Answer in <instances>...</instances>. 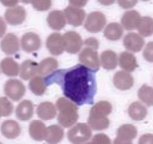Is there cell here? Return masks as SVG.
<instances>
[{
    "instance_id": "5",
    "label": "cell",
    "mask_w": 153,
    "mask_h": 144,
    "mask_svg": "<svg viewBox=\"0 0 153 144\" xmlns=\"http://www.w3.org/2000/svg\"><path fill=\"white\" fill-rule=\"evenodd\" d=\"M92 134V128L86 123H76L68 130L67 137L72 144H83L88 142Z\"/></svg>"
},
{
    "instance_id": "42",
    "label": "cell",
    "mask_w": 153,
    "mask_h": 144,
    "mask_svg": "<svg viewBox=\"0 0 153 144\" xmlns=\"http://www.w3.org/2000/svg\"><path fill=\"white\" fill-rule=\"evenodd\" d=\"M7 26L6 23L5 22L4 19L0 17V39L3 37L6 32Z\"/></svg>"
},
{
    "instance_id": "28",
    "label": "cell",
    "mask_w": 153,
    "mask_h": 144,
    "mask_svg": "<svg viewBox=\"0 0 153 144\" xmlns=\"http://www.w3.org/2000/svg\"><path fill=\"white\" fill-rule=\"evenodd\" d=\"M123 35V27L118 23H110L104 31V37L110 41L120 40Z\"/></svg>"
},
{
    "instance_id": "47",
    "label": "cell",
    "mask_w": 153,
    "mask_h": 144,
    "mask_svg": "<svg viewBox=\"0 0 153 144\" xmlns=\"http://www.w3.org/2000/svg\"><path fill=\"white\" fill-rule=\"evenodd\" d=\"M142 1H144V2H146V1H149V0H142Z\"/></svg>"
},
{
    "instance_id": "7",
    "label": "cell",
    "mask_w": 153,
    "mask_h": 144,
    "mask_svg": "<svg viewBox=\"0 0 153 144\" xmlns=\"http://www.w3.org/2000/svg\"><path fill=\"white\" fill-rule=\"evenodd\" d=\"M65 51L71 54L77 53L83 46V40L79 33L69 31L62 35Z\"/></svg>"
},
{
    "instance_id": "35",
    "label": "cell",
    "mask_w": 153,
    "mask_h": 144,
    "mask_svg": "<svg viewBox=\"0 0 153 144\" xmlns=\"http://www.w3.org/2000/svg\"><path fill=\"white\" fill-rule=\"evenodd\" d=\"M32 5L33 8L38 11H48L52 5V0H32Z\"/></svg>"
},
{
    "instance_id": "25",
    "label": "cell",
    "mask_w": 153,
    "mask_h": 144,
    "mask_svg": "<svg viewBox=\"0 0 153 144\" xmlns=\"http://www.w3.org/2000/svg\"><path fill=\"white\" fill-rule=\"evenodd\" d=\"M64 137V131L61 125H51L47 128L45 141L49 144H58Z\"/></svg>"
},
{
    "instance_id": "8",
    "label": "cell",
    "mask_w": 153,
    "mask_h": 144,
    "mask_svg": "<svg viewBox=\"0 0 153 144\" xmlns=\"http://www.w3.org/2000/svg\"><path fill=\"white\" fill-rule=\"evenodd\" d=\"M107 20L103 13L99 11H94L87 16L84 27L88 32L91 33H97L102 30L105 26Z\"/></svg>"
},
{
    "instance_id": "36",
    "label": "cell",
    "mask_w": 153,
    "mask_h": 144,
    "mask_svg": "<svg viewBox=\"0 0 153 144\" xmlns=\"http://www.w3.org/2000/svg\"><path fill=\"white\" fill-rule=\"evenodd\" d=\"M91 143L92 144H112L110 137L105 134H97L92 138Z\"/></svg>"
},
{
    "instance_id": "26",
    "label": "cell",
    "mask_w": 153,
    "mask_h": 144,
    "mask_svg": "<svg viewBox=\"0 0 153 144\" xmlns=\"http://www.w3.org/2000/svg\"><path fill=\"white\" fill-rule=\"evenodd\" d=\"M101 64L106 70H113L118 65L119 59L117 53L110 50L104 51L101 55Z\"/></svg>"
},
{
    "instance_id": "4",
    "label": "cell",
    "mask_w": 153,
    "mask_h": 144,
    "mask_svg": "<svg viewBox=\"0 0 153 144\" xmlns=\"http://www.w3.org/2000/svg\"><path fill=\"white\" fill-rule=\"evenodd\" d=\"M85 48L79 54V60L82 65L93 71L99 70L101 61L97 50L99 47L98 41L95 38H89L84 42Z\"/></svg>"
},
{
    "instance_id": "37",
    "label": "cell",
    "mask_w": 153,
    "mask_h": 144,
    "mask_svg": "<svg viewBox=\"0 0 153 144\" xmlns=\"http://www.w3.org/2000/svg\"><path fill=\"white\" fill-rule=\"evenodd\" d=\"M144 59L149 62H153V42H150L146 45L143 53Z\"/></svg>"
},
{
    "instance_id": "34",
    "label": "cell",
    "mask_w": 153,
    "mask_h": 144,
    "mask_svg": "<svg viewBox=\"0 0 153 144\" xmlns=\"http://www.w3.org/2000/svg\"><path fill=\"white\" fill-rule=\"evenodd\" d=\"M14 111V105L7 97H0V114L2 117H9Z\"/></svg>"
},
{
    "instance_id": "16",
    "label": "cell",
    "mask_w": 153,
    "mask_h": 144,
    "mask_svg": "<svg viewBox=\"0 0 153 144\" xmlns=\"http://www.w3.org/2000/svg\"><path fill=\"white\" fill-rule=\"evenodd\" d=\"M0 131L2 136L9 140L16 139L21 133V128L17 122L13 120L4 121L1 125Z\"/></svg>"
},
{
    "instance_id": "38",
    "label": "cell",
    "mask_w": 153,
    "mask_h": 144,
    "mask_svg": "<svg viewBox=\"0 0 153 144\" xmlns=\"http://www.w3.org/2000/svg\"><path fill=\"white\" fill-rule=\"evenodd\" d=\"M137 2L138 0H118V4L124 9H129L134 7Z\"/></svg>"
},
{
    "instance_id": "19",
    "label": "cell",
    "mask_w": 153,
    "mask_h": 144,
    "mask_svg": "<svg viewBox=\"0 0 153 144\" xmlns=\"http://www.w3.org/2000/svg\"><path fill=\"white\" fill-rule=\"evenodd\" d=\"M29 133L34 140H45L47 135V127L45 123L41 120H33L29 124Z\"/></svg>"
},
{
    "instance_id": "49",
    "label": "cell",
    "mask_w": 153,
    "mask_h": 144,
    "mask_svg": "<svg viewBox=\"0 0 153 144\" xmlns=\"http://www.w3.org/2000/svg\"><path fill=\"white\" fill-rule=\"evenodd\" d=\"M0 144H2V143H1V142H0Z\"/></svg>"
},
{
    "instance_id": "21",
    "label": "cell",
    "mask_w": 153,
    "mask_h": 144,
    "mask_svg": "<svg viewBox=\"0 0 153 144\" xmlns=\"http://www.w3.org/2000/svg\"><path fill=\"white\" fill-rule=\"evenodd\" d=\"M47 21L48 26L53 30H61L65 26L67 23L63 11L58 10L50 12L47 18Z\"/></svg>"
},
{
    "instance_id": "1",
    "label": "cell",
    "mask_w": 153,
    "mask_h": 144,
    "mask_svg": "<svg viewBox=\"0 0 153 144\" xmlns=\"http://www.w3.org/2000/svg\"><path fill=\"white\" fill-rule=\"evenodd\" d=\"M44 80L47 86L59 85L65 97L77 106L93 104L97 90L95 72L83 65L55 71Z\"/></svg>"
},
{
    "instance_id": "12",
    "label": "cell",
    "mask_w": 153,
    "mask_h": 144,
    "mask_svg": "<svg viewBox=\"0 0 153 144\" xmlns=\"http://www.w3.org/2000/svg\"><path fill=\"white\" fill-rule=\"evenodd\" d=\"M145 44L143 36L135 32H129L123 39V45L128 50L133 53L140 52Z\"/></svg>"
},
{
    "instance_id": "14",
    "label": "cell",
    "mask_w": 153,
    "mask_h": 144,
    "mask_svg": "<svg viewBox=\"0 0 153 144\" xmlns=\"http://www.w3.org/2000/svg\"><path fill=\"white\" fill-rule=\"evenodd\" d=\"M0 48L2 52L7 55H12L20 50V42L17 35L14 33H8L0 42Z\"/></svg>"
},
{
    "instance_id": "48",
    "label": "cell",
    "mask_w": 153,
    "mask_h": 144,
    "mask_svg": "<svg viewBox=\"0 0 153 144\" xmlns=\"http://www.w3.org/2000/svg\"><path fill=\"white\" fill-rule=\"evenodd\" d=\"M1 117H2V116H1V114H0V118H1Z\"/></svg>"
},
{
    "instance_id": "18",
    "label": "cell",
    "mask_w": 153,
    "mask_h": 144,
    "mask_svg": "<svg viewBox=\"0 0 153 144\" xmlns=\"http://www.w3.org/2000/svg\"><path fill=\"white\" fill-rule=\"evenodd\" d=\"M36 114L41 120L48 121L56 117V107L53 103L45 101L38 104L36 109Z\"/></svg>"
},
{
    "instance_id": "32",
    "label": "cell",
    "mask_w": 153,
    "mask_h": 144,
    "mask_svg": "<svg viewBox=\"0 0 153 144\" xmlns=\"http://www.w3.org/2000/svg\"><path fill=\"white\" fill-rule=\"evenodd\" d=\"M138 32L141 36L149 37L153 35V18L150 17H141L137 26Z\"/></svg>"
},
{
    "instance_id": "30",
    "label": "cell",
    "mask_w": 153,
    "mask_h": 144,
    "mask_svg": "<svg viewBox=\"0 0 153 144\" xmlns=\"http://www.w3.org/2000/svg\"><path fill=\"white\" fill-rule=\"evenodd\" d=\"M137 135V129L131 124H125L120 126L117 131V137L125 140H133Z\"/></svg>"
},
{
    "instance_id": "22",
    "label": "cell",
    "mask_w": 153,
    "mask_h": 144,
    "mask_svg": "<svg viewBox=\"0 0 153 144\" xmlns=\"http://www.w3.org/2000/svg\"><path fill=\"white\" fill-rule=\"evenodd\" d=\"M38 65L36 62L28 59L25 60L20 65V77L24 80L32 79L38 73Z\"/></svg>"
},
{
    "instance_id": "10",
    "label": "cell",
    "mask_w": 153,
    "mask_h": 144,
    "mask_svg": "<svg viewBox=\"0 0 153 144\" xmlns=\"http://www.w3.org/2000/svg\"><path fill=\"white\" fill-rule=\"evenodd\" d=\"M20 45L25 52L32 53L41 48L42 41L40 37L35 32H27L22 36Z\"/></svg>"
},
{
    "instance_id": "44",
    "label": "cell",
    "mask_w": 153,
    "mask_h": 144,
    "mask_svg": "<svg viewBox=\"0 0 153 144\" xmlns=\"http://www.w3.org/2000/svg\"><path fill=\"white\" fill-rule=\"evenodd\" d=\"M98 1L101 5H105V6H108V5H113L116 0H98Z\"/></svg>"
},
{
    "instance_id": "15",
    "label": "cell",
    "mask_w": 153,
    "mask_h": 144,
    "mask_svg": "<svg viewBox=\"0 0 153 144\" xmlns=\"http://www.w3.org/2000/svg\"><path fill=\"white\" fill-rule=\"evenodd\" d=\"M113 84L120 90H128L134 86V78L129 72L119 71L113 76Z\"/></svg>"
},
{
    "instance_id": "23",
    "label": "cell",
    "mask_w": 153,
    "mask_h": 144,
    "mask_svg": "<svg viewBox=\"0 0 153 144\" xmlns=\"http://www.w3.org/2000/svg\"><path fill=\"white\" fill-rule=\"evenodd\" d=\"M0 68L8 77H17L20 73V65L13 58L6 57L0 62Z\"/></svg>"
},
{
    "instance_id": "39",
    "label": "cell",
    "mask_w": 153,
    "mask_h": 144,
    "mask_svg": "<svg viewBox=\"0 0 153 144\" xmlns=\"http://www.w3.org/2000/svg\"><path fill=\"white\" fill-rule=\"evenodd\" d=\"M138 144H153L152 134H145L141 135L138 140Z\"/></svg>"
},
{
    "instance_id": "11",
    "label": "cell",
    "mask_w": 153,
    "mask_h": 144,
    "mask_svg": "<svg viewBox=\"0 0 153 144\" xmlns=\"http://www.w3.org/2000/svg\"><path fill=\"white\" fill-rule=\"evenodd\" d=\"M26 17V11L22 6H14L5 11V19L8 24L17 26L22 24Z\"/></svg>"
},
{
    "instance_id": "33",
    "label": "cell",
    "mask_w": 153,
    "mask_h": 144,
    "mask_svg": "<svg viewBox=\"0 0 153 144\" xmlns=\"http://www.w3.org/2000/svg\"><path fill=\"white\" fill-rule=\"evenodd\" d=\"M138 98L147 106H153V88L147 85H143L138 90Z\"/></svg>"
},
{
    "instance_id": "43",
    "label": "cell",
    "mask_w": 153,
    "mask_h": 144,
    "mask_svg": "<svg viewBox=\"0 0 153 144\" xmlns=\"http://www.w3.org/2000/svg\"><path fill=\"white\" fill-rule=\"evenodd\" d=\"M113 144H133V143H132V140H125L116 137L113 140Z\"/></svg>"
},
{
    "instance_id": "17",
    "label": "cell",
    "mask_w": 153,
    "mask_h": 144,
    "mask_svg": "<svg viewBox=\"0 0 153 144\" xmlns=\"http://www.w3.org/2000/svg\"><path fill=\"white\" fill-rule=\"evenodd\" d=\"M15 114L17 118L22 122H26L32 119L34 114L33 104L29 100H23L17 105Z\"/></svg>"
},
{
    "instance_id": "40",
    "label": "cell",
    "mask_w": 153,
    "mask_h": 144,
    "mask_svg": "<svg viewBox=\"0 0 153 144\" xmlns=\"http://www.w3.org/2000/svg\"><path fill=\"white\" fill-rule=\"evenodd\" d=\"M89 0H68L69 4L71 6L76 7V8H82L86 6Z\"/></svg>"
},
{
    "instance_id": "6",
    "label": "cell",
    "mask_w": 153,
    "mask_h": 144,
    "mask_svg": "<svg viewBox=\"0 0 153 144\" xmlns=\"http://www.w3.org/2000/svg\"><path fill=\"white\" fill-rule=\"evenodd\" d=\"M5 95L14 101L22 99L26 92V87L20 80L17 79H10L7 80L4 86Z\"/></svg>"
},
{
    "instance_id": "24",
    "label": "cell",
    "mask_w": 153,
    "mask_h": 144,
    "mask_svg": "<svg viewBox=\"0 0 153 144\" xmlns=\"http://www.w3.org/2000/svg\"><path fill=\"white\" fill-rule=\"evenodd\" d=\"M119 64L123 70L128 72L134 71L138 67L136 57L131 53L127 51L121 53L119 58Z\"/></svg>"
},
{
    "instance_id": "3",
    "label": "cell",
    "mask_w": 153,
    "mask_h": 144,
    "mask_svg": "<svg viewBox=\"0 0 153 144\" xmlns=\"http://www.w3.org/2000/svg\"><path fill=\"white\" fill-rule=\"evenodd\" d=\"M56 107L59 111L57 121L59 125L68 128L76 124L79 118L76 104L66 98H59L56 103Z\"/></svg>"
},
{
    "instance_id": "45",
    "label": "cell",
    "mask_w": 153,
    "mask_h": 144,
    "mask_svg": "<svg viewBox=\"0 0 153 144\" xmlns=\"http://www.w3.org/2000/svg\"><path fill=\"white\" fill-rule=\"evenodd\" d=\"M20 1L25 4H29V3H31V2H32V0H20Z\"/></svg>"
},
{
    "instance_id": "20",
    "label": "cell",
    "mask_w": 153,
    "mask_h": 144,
    "mask_svg": "<svg viewBox=\"0 0 153 144\" xmlns=\"http://www.w3.org/2000/svg\"><path fill=\"white\" fill-rule=\"evenodd\" d=\"M140 19V14L135 10L126 11L122 17V26L126 30H134L137 28Z\"/></svg>"
},
{
    "instance_id": "41",
    "label": "cell",
    "mask_w": 153,
    "mask_h": 144,
    "mask_svg": "<svg viewBox=\"0 0 153 144\" xmlns=\"http://www.w3.org/2000/svg\"><path fill=\"white\" fill-rule=\"evenodd\" d=\"M0 2L5 7H12L16 6L19 3V0H0Z\"/></svg>"
},
{
    "instance_id": "31",
    "label": "cell",
    "mask_w": 153,
    "mask_h": 144,
    "mask_svg": "<svg viewBox=\"0 0 153 144\" xmlns=\"http://www.w3.org/2000/svg\"><path fill=\"white\" fill-rule=\"evenodd\" d=\"M29 87L31 92L38 96L44 95L47 90V86L42 76H35L32 77L29 83Z\"/></svg>"
},
{
    "instance_id": "2",
    "label": "cell",
    "mask_w": 153,
    "mask_h": 144,
    "mask_svg": "<svg viewBox=\"0 0 153 144\" xmlns=\"http://www.w3.org/2000/svg\"><path fill=\"white\" fill-rule=\"evenodd\" d=\"M113 107L107 101L97 102L91 108L87 122L89 127L95 131H103L110 125L108 116L111 114Z\"/></svg>"
},
{
    "instance_id": "27",
    "label": "cell",
    "mask_w": 153,
    "mask_h": 144,
    "mask_svg": "<svg viewBox=\"0 0 153 144\" xmlns=\"http://www.w3.org/2000/svg\"><path fill=\"white\" fill-rule=\"evenodd\" d=\"M128 113L131 120L140 122L146 118L148 112L145 106L138 101H134L128 107Z\"/></svg>"
},
{
    "instance_id": "29",
    "label": "cell",
    "mask_w": 153,
    "mask_h": 144,
    "mask_svg": "<svg viewBox=\"0 0 153 144\" xmlns=\"http://www.w3.org/2000/svg\"><path fill=\"white\" fill-rule=\"evenodd\" d=\"M58 68V62L53 57L45 58L38 65V73L41 76L49 75Z\"/></svg>"
},
{
    "instance_id": "13",
    "label": "cell",
    "mask_w": 153,
    "mask_h": 144,
    "mask_svg": "<svg viewBox=\"0 0 153 144\" xmlns=\"http://www.w3.org/2000/svg\"><path fill=\"white\" fill-rule=\"evenodd\" d=\"M46 46L52 55H61L65 50L62 35L59 32L51 34L47 39Z\"/></svg>"
},
{
    "instance_id": "46",
    "label": "cell",
    "mask_w": 153,
    "mask_h": 144,
    "mask_svg": "<svg viewBox=\"0 0 153 144\" xmlns=\"http://www.w3.org/2000/svg\"><path fill=\"white\" fill-rule=\"evenodd\" d=\"M83 144H92V143H91V141H90V142H86V143H83Z\"/></svg>"
},
{
    "instance_id": "9",
    "label": "cell",
    "mask_w": 153,
    "mask_h": 144,
    "mask_svg": "<svg viewBox=\"0 0 153 144\" xmlns=\"http://www.w3.org/2000/svg\"><path fill=\"white\" fill-rule=\"evenodd\" d=\"M63 13L67 23L75 27L81 26L86 17V11L84 10L71 5L67 7Z\"/></svg>"
}]
</instances>
